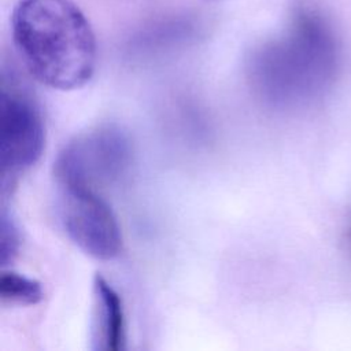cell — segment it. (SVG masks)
<instances>
[{
	"label": "cell",
	"mask_w": 351,
	"mask_h": 351,
	"mask_svg": "<svg viewBox=\"0 0 351 351\" xmlns=\"http://www.w3.org/2000/svg\"><path fill=\"white\" fill-rule=\"evenodd\" d=\"M45 145V129L38 106L18 80L14 70L3 64L0 93V166L3 196L18 178L34 166Z\"/></svg>",
	"instance_id": "obj_3"
},
{
	"label": "cell",
	"mask_w": 351,
	"mask_h": 351,
	"mask_svg": "<svg viewBox=\"0 0 351 351\" xmlns=\"http://www.w3.org/2000/svg\"><path fill=\"white\" fill-rule=\"evenodd\" d=\"M341 60L329 18L313 4L295 8L285 32L256 48L247 64L252 92L266 106L310 107L332 89Z\"/></svg>",
	"instance_id": "obj_1"
},
{
	"label": "cell",
	"mask_w": 351,
	"mask_h": 351,
	"mask_svg": "<svg viewBox=\"0 0 351 351\" xmlns=\"http://www.w3.org/2000/svg\"><path fill=\"white\" fill-rule=\"evenodd\" d=\"M129 134L117 125H101L70 140L53 163L56 184L104 186L119 181L132 165Z\"/></svg>",
	"instance_id": "obj_4"
},
{
	"label": "cell",
	"mask_w": 351,
	"mask_h": 351,
	"mask_svg": "<svg viewBox=\"0 0 351 351\" xmlns=\"http://www.w3.org/2000/svg\"><path fill=\"white\" fill-rule=\"evenodd\" d=\"M126 325L121 296L108 281L96 274L93 280L92 343L95 350L119 351L125 347Z\"/></svg>",
	"instance_id": "obj_6"
},
{
	"label": "cell",
	"mask_w": 351,
	"mask_h": 351,
	"mask_svg": "<svg viewBox=\"0 0 351 351\" xmlns=\"http://www.w3.org/2000/svg\"><path fill=\"white\" fill-rule=\"evenodd\" d=\"M59 218L69 239L85 254L110 261L122 251V233L107 202L90 186L58 184Z\"/></svg>",
	"instance_id": "obj_5"
},
{
	"label": "cell",
	"mask_w": 351,
	"mask_h": 351,
	"mask_svg": "<svg viewBox=\"0 0 351 351\" xmlns=\"http://www.w3.org/2000/svg\"><path fill=\"white\" fill-rule=\"evenodd\" d=\"M195 27L192 21L185 18L160 21L140 32L132 40V49L138 53L163 51L192 38L196 30Z\"/></svg>",
	"instance_id": "obj_7"
},
{
	"label": "cell",
	"mask_w": 351,
	"mask_h": 351,
	"mask_svg": "<svg viewBox=\"0 0 351 351\" xmlns=\"http://www.w3.org/2000/svg\"><path fill=\"white\" fill-rule=\"evenodd\" d=\"M12 40L32 77L52 89L84 86L96 67L93 30L73 0H19Z\"/></svg>",
	"instance_id": "obj_2"
},
{
	"label": "cell",
	"mask_w": 351,
	"mask_h": 351,
	"mask_svg": "<svg viewBox=\"0 0 351 351\" xmlns=\"http://www.w3.org/2000/svg\"><path fill=\"white\" fill-rule=\"evenodd\" d=\"M44 296L38 281L14 271H3L0 278V298L4 303L33 306Z\"/></svg>",
	"instance_id": "obj_8"
},
{
	"label": "cell",
	"mask_w": 351,
	"mask_h": 351,
	"mask_svg": "<svg viewBox=\"0 0 351 351\" xmlns=\"http://www.w3.org/2000/svg\"><path fill=\"white\" fill-rule=\"evenodd\" d=\"M0 252H1V263L7 266L11 263L18 255V250L21 245L19 230L12 219V217L7 213L5 208L1 211V223H0Z\"/></svg>",
	"instance_id": "obj_9"
}]
</instances>
